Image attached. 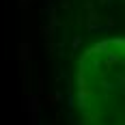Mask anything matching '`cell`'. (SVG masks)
<instances>
[{"label": "cell", "mask_w": 125, "mask_h": 125, "mask_svg": "<svg viewBox=\"0 0 125 125\" xmlns=\"http://www.w3.org/2000/svg\"><path fill=\"white\" fill-rule=\"evenodd\" d=\"M78 106L84 125H125V41H104L84 54Z\"/></svg>", "instance_id": "6da1fadb"}]
</instances>
